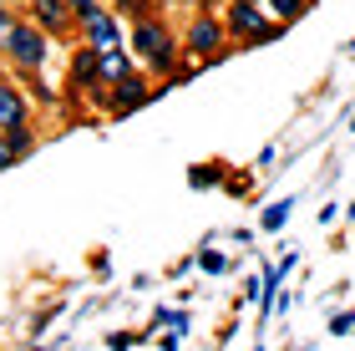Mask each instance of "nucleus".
<instances>
[{
	"label": "nucleus",
	"mask_w": 355,
	"mask_h": 351,
	"mask_svg": "<svg viewBox=\"0 0 355 351\" xmlns=\"http://www.w3.org/2000/svg\"><path fill=\"white\" fill-rule=\"evenodd\" d=\"M127 41H132V56L142 61V72L148 76H168L183 67V41H178V31L163 21V15H137L132 21V31H127Z\"/></svg>",
	"instance_id": "obj_1"
},
{
	"label": "nucleus",
	"mask_w": 355,
	"mask_h": 351,
	"mask_svg": "<svg viewBox=\"0 0 355 351\" xmlns=\"http://www.w3.org/2000/svg\"><path fill=\"white\" fill-rule=\"evenodd\" d=\"M178 41H183V61H193V67H214V61L229 56V31L214 10H198Z\"/></svg>",
	"instance_id": "obj_2"
},
{
	"label": "nucleus",
	"mask_w": 355,
	"mask_h": 351,
	"mask_svg": "<svg viewBox=\"0 0 355 351\" xmlns=\"http://www.w3.org/2000/svg\"><path fill=\"white\" fill-rule=\"evenodd\" d=\"M223 31H229V41H239V46H269V41H279L289 26L269 21L259 0H229V10H223Z\"/></svg>",
	"instance_id": "obj_3"
},
{
	"label": "nucleus",
	"mask_w": 355,
	"mask_h": 351,
	"mask_svg": "<svg viewBox=\"0 0 355 351\" xmlns=\"http://www.w3.org/2000/svg\"><path fill=\"white\" fill-rule=\"evenodd\" d=\"M0 56L10 61V72H41L46 56H51V36H46L41 26L21 21V26H15V36H10V46H6Z\"/></svg>",
	"instance_id": "obj_4"
},
{
	"label": "nucleus",
	"mask_w": 355,
	"mask_h": 351,
	"mask_svg": "<svg viewBox=\"0 0 355 351\" xmlns=\"http://www.w3.org/2000/svg\"><path fill=\"white\" fill-rule=\"evenodd\" d=\"M76 41L92 46V51H112V46H127V36H122V15L102 0V6H96L92 15H82V21H76Z\"/></svg>",
	"instance_id": "obj_5"
},
{
	"label": "nucleus",
	"mask_w": 355,
	"mask_h": 351,
	"mask_svg": "<svg viewBox=\"0 0 355 351\" xmlns=\"http://www.w3.org/2000/svg\"><path fill=\"white\" fill-rule=\"evenodd\" d=\"M153 102V76L132 67L122 76V82H112V97H107V117H127V113H137V107H148Z\"/></svg>",
	"instance_id": "obj_6"
},
{
	"label": "nucleus",
	"mask_w": 355,
	"mask_h": 351,
	"mask_svg": "<svg viewBox=\"0 0 355 351\" xmlns=\"http://www.w3.org/2000/svg\"><path fill=\"white\" fill-rule=\"evenodd\" d=\"M26 21L41 26L51 41L56 36H76V15H71L67 0H26Z\"/></svg>",
	"instance_id": "obj_7"
},
{
	"label": "nucleus",
	"mask_w": 355,
	"mask_h": 351,
	"mask_svg": "<svg viewBox=\"0 0 355 351\" xmlns=\"http://www.w3.org/2000/svg\"><path fill=\"white\" fill-rule=\"evenodd\" d=\"M31 97L15 82H0V133H15V127H36L31 122Z\"/></svg>",
	"instance_id": "obj_8"
},
{
	"label": "nucleus",
	"mask_w": 355,
	"mask_h": 351,
	"mask_svg": "<svg viewBox=\"0 0 355 351\" xmlns=\"http://www.w3.org/2000/svg\"><path fill=\"white\" fill-rule=\"evenodd\" d=\"M259 6H264V15H269V21L295 26V21H304V15L315 10V0H259Z\"/></svg>",
	"instance_id": "obj_9"
},
{
	"label": "nucleus",
	"mask_w": 355,
	"mask_h": 351,
	"mask_svg": "<svg viewBox=\"0 0 355 351\" xmlns=\"http://www.w3.org/2000/svg\"><path fill=\"white\" fill-rule=\"evenodd\" d=\"M148 326H153V336H157V331H173V336H188L193 316H188V306H157Z\"/></svg>",
	"instance_id": "obj_10"
},
{
	"label": "nucleus",
	"mask_w": 355,
	"mask_h": 351,
	"mask_svg": "<svg viewBox=\"0 0 355 351\" xmlns=\"http://www.w3.org/2000/svg\"><path fill=\"white\" fill-rule=\"evenodd\" d=\"M132 67H137V61L127 56L122 46H112V51H96V72H102V82H107V87H112V82H122V76L132 72Z\"/></svg>",
	"instance_id": "obj_11"
},
{
	"label": "nucleus",
	"mask_w": 355,
	"mask_h": 351,
	"mask_svg": "<svg viewBox=\"0 0 355 351\" xmlns=\"http://www.w3.org/2000/svg\"><path fill=\"white\" fill-rule=\"evenodd\" d=\"M289 214H295V199H279V204H269V209L259 214V229L264 234H279L289 225Z\"/></svg>",
	"instance_id": "obj_12"
},
{
	"label": "nucleus",
	"mask_w": 355,
	"mask_h": 351,
	"mask_svg": "<svg viewBox=\"0 0 355 351\" xmlns=\"http://www.w3.org/2000/svg\"><path fill=\"white\" fill-rule=\"evenodd\" d=\"M188 183L193 188H218L223 183V163H193L188 168Z\"/></svg>",
	"instance_id": "obj_13"
},
{
	"label": "nucleus",
	"mask_w": 355,
	"mask_h": 351,
	"mask_svg": "<svg viewBox=\"0 0 355 351\" xmlns=\"http://www.w3.org/2000/svg\"><path fill=\"white\" fill-rule=\"evenodd\" d=\"M193 265H198L203 270V275H229V254H218V250H198V254H193Z\"/></svg>",
	"instance_id": "obj_14"
},
{
	"label": "nucleus",
	"mask_w": 355,
	"mask_h": 351,
	"mask_svg": "<svg viewBox=\"0 0 355 351\" xmlns=\"http://www.w3.org/2000/svg\"><path fill=\"white\" fill-rule=\"evenodd\" d=\"M6 142H10L15 163H21V158H31V153H36V127H15V133H6Z\"/></svg>",
	"instance_id": "obj_15"
},
{
	"label": "nucleus",
	"mask_w": 355,
	"mask_h": 351,
	"mask_svg": "<svg viewBox=\"0 0 355 351\" xmlns=\"http://www.w3.org/2000/svg\"><path fill=\"white\" fill-rule=\"evenodd\" d=\"M21 21H26V15H21V10H10L6 0H0V51L10 46V36H15V26H21Z\"/></svg>",
	"instance_id": "obj_16"
},
{
	"label": "nucleus",
	"mask_w": 355,
	"mask_h": 351,
	"mask_svg": "<svg viewBox=\"0 0 355 351\" xmlns=\"http://www.w3.org/2000/svg\"><path fill=\"white\" fill-rule=\"evenodd\" d=\"M107 6L117 15H132V21H137V15H153V0H107Z\"/></svg>",
	"instance_id": "obj_17"
},
{
	"label": "nucleus",
	"mask_w": 355,
	"mask_h": 351,
	"mask_svg": "<svg viewBox=\"0 0 355 351\" xmlns=\"http://www.w3.org/2000/svg\"><path fill=\"white\" fill-rule=\"evenodd\" d=\"M137 341H142L137 331H107V346H112V351H132Z\"/></svg>",
	"instance_id": "obj_18"
},
{
	"label": "nucleus",
	"mask_w": 355,
	"mask_h": 351,
	"mask_svg": "<svg viewBox=\"0 0 355 351\" xmlns=\"http://www.w3.org/2000/svg\"><path fill=\"white\" fill-rule=\"evenodd\" d=\"M350 331H355V311H340L330 321V336H350Z\"/></svg>",
	"instance_id": "obj_19"
},
{
	"label": "nucleus",
	"mask_w": 355,
	"mask_h": 351,
	"mask_svg": "<svg viewBox=\"0 0 355 351\" xmlns=\"http://www.w3.org/2000/svg\"><path fill=\"white\" fill-rule=\"evenodd\" d=\"M67 6H71V15H76V21H82V15H92L96 6H102V0H67Z\"/></svg>",
	"instance_id": "obj_20"
},
{
	"label": "nucleus",
	"mask_w": 355,
	"mask_h": 351,
	"mask_svg": "<svg viewBox=\"0 0 355 351\" xmlns=\"http://www.w3.org/2000/svg\"><path fill=\"white\" fill-rule=\"evenodd\" d=\"M6 168H15V153H10V142H6V133H0V173Z\"/></svg>",
	"instance_id": "obj_21"
},
{
	"label": "nucleus",
	"mask_w": 355,
	"mask_h": 351,
	"mask_svg": "<svg viewBox=\"0 0 355 351\" xmlns=\"http://www.w3.org/2000/svg\"><path fill=\"white\" fill-rule=\"evenodd\" d=\"M178 341H183V336H173V331H168V336L157 341V346H163V351H178Z\"/></svg>",
	"instance_id": "obj_22"
},
{
	"label": "nucleus",
	"mask_w": 355,
	"mask_h": 351,
	"mask_svg": "<svg viewBox=\"0 0 355 351\" xmlns=\"http://www.w3.org/2000/svg\"><path fill=\"white\" fill-rule=\"evenodd\" d=\"M345 214H350V219H355V199H350V204H345Z\"/></svg>",
	"instance_id": "obj_23"
},
{
	"label": "nucleus",
	"mask_w": 355,
	"mask_h": 351,
	"mask_svg": "<svg viewBox=\"0 0 355 351\" xmlns=\"http://www.w3.org/2000/svg\"><path fill=\"white\" fill-rule=\"evenodd\" d=\"M31 351H56V346H31Z\"/></svg>",
	"instance_id": "obj_24"
},
{
	"label": "nucleus",
	"mask_w": 355,
	"mask_h": 351,
	"mask_svg": "<svg viewBox=\"0 0 355 351\" xmlns=\"http://www.w3.org/2000/svg\"><path fill=\"white\" fill-rule=\"evenodd\" d=\"M350 133H355V117H350Z\"/></svg>",
	"instance_id": "obj_25"
},
{
	"label": "nucleus",
	"mask_w": 355,
	"mask_h": 351,
	"mask_svg": "<svg viewBox=\"0 0 355 351\" xmlns=\"http://www.w3.org/2000/svg\"><path fill=\"white\" fill-rule=\"evenodd\" d=\"M254 351H264V346H254Z\"/></svg>",
	"instance_id": "obj_26"
}]
</instances>
